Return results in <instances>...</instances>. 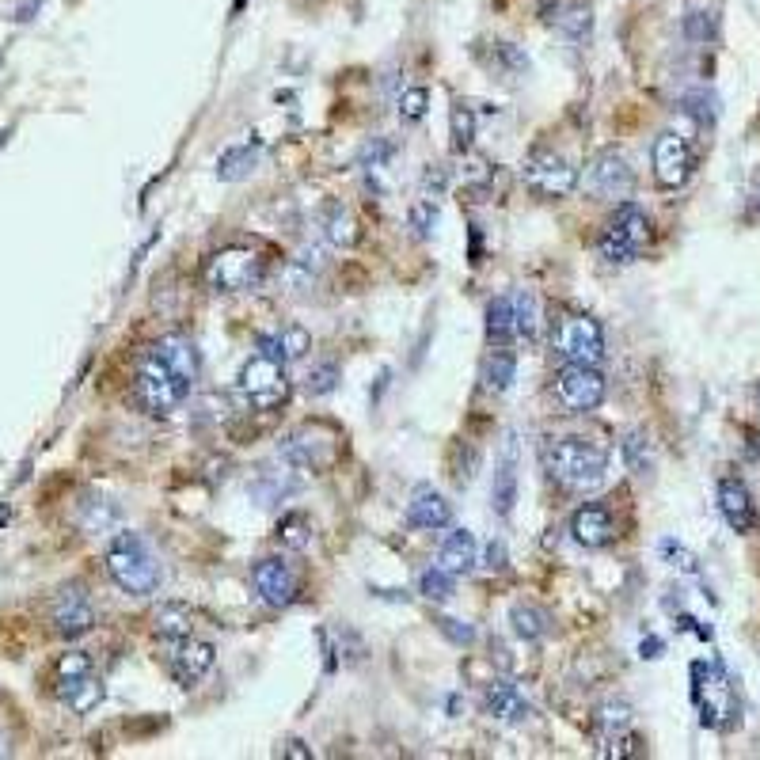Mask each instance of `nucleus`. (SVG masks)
<instances>
[{
    "label": "nucleus",
    "instance_id": "f257e3e1",
    "mask_svg": "<svg viewBox=\"0 0 760 760\" xmlns=\"http://www.w3.org/2000/svg\"><path fill=\"white\" fill-rule=\"evenodd\" d=\"M198 380V350L194 342L183 335H164L156 339L137 358L133 369V399L145 415L164 418L175 407H183V399L190 396Z\"/></svg>",
    "mask_w": 760,
    "mask_h": 760
},
{
    "label": "nucleus",
    "instance_id": "f03ea898",
    "mask_svg": "<svg viewBox=\"0 0 760 760\" xmlns=\"http://www.w3.org/2000/svg\"><path fill=\"white\" fill-rule=\"evenodd\" d=\"M544 468L567 491H593L605 483L608 456L586 437H551L544 445Z\"/></svg>",
    "mask_w": 760,
    "mask_h": 760
},
{
    "label": "nucleus",
    "instance_id": "7ed1b4c3",
    "mask_svg": "<svg viewBox=\"0 0 760 760\" xmlns=\"http://www.w3.org/2000/svg\"><path fill=\"white\" fill-rule=\"evenodd\" d=\"M107 574L122 593L130 597H152L160 589V559L152 555V548L137 536V532H118L107 548Z\"/></svg>",
    "mask_w": 760,
    "mask_h": 760
},
{
    "label": "nucleus",
    "instance_id": "20e7f679",
    "mask_svg": "<svg viewBox=\"0 0 760 760\" xmlns=\"http://www.w3.org/2000/svg\"><path fill=\"white\" fill-rule=\"evenodd\" d=\"M692 703L700 711V722L711 730H730L741 715L738 688L730 681L722 662H696L692 665Z\"/></svg>",
    "mask_w": 760,
    "mask_h": 760
},
{
    "label": "nucleus",
    "instance_id": "39448f33",
    "mask_svg": "<svg viewBox=\"0 0 760 760\" xmlns=\"http://www.w3.org/2000/svg\"><path fill=\"white\" fill-rule=\"evenodd\" d=\"M646 244H650V217L635 202H620L616 213H612V221L601 228L597 251H601L605 263L627 266L643 255Z\"/></svg>",
    "mask_w": 760,
    "mask_h": 760
},
{
    "label": "nucleus",
    "instance_id": "423d86ee",
    "mask_svg": "<svg viewBox=\"0 0 760 760\" xmlns=\"http://www.w3.org/2000/svg\"><path fill=\"white\" fill-rule=\"evenodd\" d=\"M278 456L297 472H327L335 464V456H339V434L331 426H320V422L301 426L289 437H282Z\"/></svg>",
    "mask_w": 760,
    "mask_h": 760
},
{
    "label": "nucleus",
    "instance_id": "0eeeda50",
    "mask_svg": "<svg viewBox=\"0 0 760 760\" xmlns=\"http://www.w3.org/2000/svg\"><path fill=\"white\" fill-rule=\"evenodd\" d=\"M551 350L567 365H601V358H605V331L593 316H563L551 331Z\"/></svg>",
    "mask_w": 760,
    "mask_h": 760
},
{
    "label": "nucleus",
    "instance_id": "6e6552de",
    "mask_svg": "<svg viewBox=\"0 0 760 760\" xmlns=\"http://www.w3.org/2000/svg\"><path fill=\"white\" fill-rule=\"evenodd\" d=\"M240 392L255 411H274L289 396V373L285 361L270 354H251L240 369Z\"/></svg>",
    "mask_w": 760,
    "mask_h": 760
},
{
    "label": "nucleus",
    "instance_id": "1a4fd4ad",
    "mask_svg": "<svg viewBox=\"0 0 760 760\" xmlns=\"http://www.w3.org/2000/svg\"><path fill=\"white\" fill-rule=\"evenodd\" d=\"M57 696L76 715H88L92 707L103 703V681L95 677L92 658L84 650H73L57 662Z\"/></svg>",
    "mask_w": 760,
    "mask_h": 760
},
{
    "label": "nucleus",
    "instance_id": "9d476101",
    "mask_svg": "<svg viewBox=\"0 0 760 760\" xmlns=\"http://www.w3.org/2000/svg\"><path fill=\"white\" fill-rule=\"evenodd\" d=\"M263 278V259L251 247H221L206 263V285L217 293H240Z\"/></svg>",
    "mask_w": 760,
    "mask_h": 760
},
{
    "label": "nucleus",
    "instance_id": "9b49d317",
    "mask_svg": "<svg viewBox=\"0 0 760 760\" xmlns=\"http://www.w3.org/2000/svg\"><path fill=\"white\" fill-rule=\"evenodd\" d=\"M551 392L559 399V407L570 415H589L601 407L605 399V377L597 373V365H563L555 380H551Z\"/></svg>",
    "mask_w": 760,
    "mask_h": 760
},
{
    "label": "nucleus",
    "instance_id": "f8f14e48",
    "mask_svg": "<svg viewBox=\"0 0 760 760\" xmlns=\"http://www.w3.org/2000/svg\"><path fill=\"white\" fill-rule=\"evenodd\" d=\"M525 187H529L536 198H544V202L567 198V194H574V187H578V171L570 168L559 152L536 149L529 160H525Z\"/></svg>",
    "mask_w": 760,
    "mask_h": 760
},
{
    "label": "nucleus",
    "instance_id": "ddd939ff",
    "mask_svg": "<svg viewBox=\"0 0 760 760\" xmlns=\"http://www.w3.org/2000/svg\"><path fill=\"white\" fill-rule=\"evenodd\" d=\"M650 164H654L658 187L677 190L692 179V171H696V152H692V145L684 141L681 133L665 130L658 133V141H654V149H650Z\"/></svg>",
    "mask_w": 760,
    "mask_h": 760
},
{
    "label": "nucleus",
    "instance_id": "4468645a",
    "mask_svg": "<svg viewBox=\"0 0 760 760\" xmlns=\"http://www.w3.org/2000/svg\"><path fill=\"white\" fill-rule=\"evenodd\" d=\"M586 187L589 194H597L601 202H627L635 190V175L627 168V160L616 149L597 152L586 168Z\"/></svg>",
    "mask_w": 760,
    "mask_h": 760
},
{
    "label": "nucleus",
    "instance_id": "2eb2a0df",
    "mask_svg": "<svg viewBox=\"0 0 760 760\" xmlns=\"http://www.w3.org/2000/svg\"><path fill=\"white\" fill-rule=\"evenodd\" d=\"M164 662H168L171 677L183 684V688H190V684L202 681L209 669H213V662H217V650H213V643H202V639H190V635H183V639H168V654H164Z\"/></svg>",
    "mask_w": 760,
    "mask_h": 760
},
{
    "label": "nucleus",
    "instance_id": "dca6fc26",
    "mask_svg": "<svg viewBox=\"0 0 760 760\" xmlns=\"http://www.w3.org/2000/svg\"><path fill=\"white\" fill-rule=\"evenodd\" d=\"M50 624L61 639H80V635H88L95 627V608L88 601V593L80 586H69L61 589L54 597V605H50Z\"/></svg>",
    "mask_w": 760,
    "mask_h": 760
},
{
    "label": "nucleus",
    "instance_id": "f3484780",
    "mask_svg": "<svg viewBox=\"0 0 760 760\" xmlns=\"http://www.w3.org/2000/svg\"><path fill=\"white\" fill-rule=\"evenodd\" d=\"M715 498H719L722 521H726L734 532H753L757 529V506H753V494H749V487H745L741 479H734V475L719 479V491H715Z\"/></svg>",
    "mask_w": 760,
    "mask_h": 760
},
{
    "label": "nucleus",
    "instance_id": "a211bd4d",
    "mask_svg": "<svg viewBox=\"0 0 760 760\" xmlns=\"http://www.w3.org/2000/svg\"><path fill=\"white\" fill-rule=\"evenodd\" d=\"M251 578H255V589H259V597L266 605L282 608L297 597V574L289 570L285 559H259Z\"/></svg>",
    "mask_w": 760,
    "mask_h": 760
},
{
    "label": "nucleus",
    "instance_id": "6ab92c4d",
    "mask_svg": "<svg viewBox=\"0 0 760 760\" xmlns=\"http://www.w3.org/2000/svg\"><path fill=\"white\" fill-rule=\"evenodd\" d=\"M570 536H574V544H582V548H608L612 540H616V521H612V513L605 506H597V502H589L582 510L570 517Z\"/></svg>",
    "mask_w": 760,
    "mask_h": 760
},
{
    "label": "nucleus",
    "instance_id": "aec40b11",
    "mask_svg": "<svg viewBox=\"0 0 760 760\" xmlns=\"http://www.w3.org/2000/svg\"><path fill=\"white\" fill-rule=\"evenodd\" d=\"M407 525L422 532H441L453 525V506L445 494H437L434 487H422L415 491L411 506H407Z\"/></svg>",
    "mask_w": 760,
    "mask_h": 760
},
{
    "label": "nucleus",
    "instance_id": "412c9836",
    "mask_svg": "<svg viewBox=\"0 0 760 760\" xmlns=\"http://www.w3.org/2000/svg\"><path fill=\"white\" fill-rule=\"evenodd\" d=\"M483 707H487V715L498 722H525L532 719V703L506 681H491L483 688Z\"/></svg>",
    "mask_w": 760,
    "mask_h": 760
},
{
    "label": "nucleus",
    "instance_id": "4be33fe9",
    "mask_svg": "<svg viewBox=\"0 0 760 760\" xmlns=\"http://www.w3.org/2000/svg\"><path fill=\"white\" fill-rule=\"evenodd\" d=\"M437 567H445L449 574H468L475 567V536L468 529H453L441 544Z\"/></svg>",
    "mask_w": 760,
    "mask_h": 760
},
{
    "label": "nucleus",
    "instance_id": "5701e85b",
    "mask_svg": "<svg viewBox=\"0 0 760 760\" xmlns=\"http://www.w3.org/2000/svg\"><path fill=\"white\" fill-rule=\"evenodd\" d=\"M513 339H521L513 297H494V301L487 304V342H491V346H510Z\"/></svg>",
    "mask_w": 760,
    "mask_h": 760
},
{
    "label": "nucleus",
    "instance_id": "b1692460",
    "mask_svg": "<svg viewBox=\"0 0 760 760\" xmlns=\"http://www.w3.org/2000/svg\"><path fill=\"white\" fill-rule=\"evenodd\" d=\"M513 502H517V453H513V445H510L506 456H502V464H498V472H494L491 506L498 517H510Z\"/></svg>",
    "mask_w": 760,
    "mask_h": 760
},
{
    "label": "nucleus",
    "instance_id": "393cba45",
    "mask_svg": "<svg viewBox=\"0 0 760 760\" xmlns=\"http://www.w3.org/2000/svg\"><path fill=\"white\" fill-rule=\"evenodd\" d=\"M517 377V358H513L506 346H494V354L483 361V388L491 396H506Z\"/></svg>",
    "mask_w": 760,
    "mask_h": 760
},
{
    "label": "nucleus",
    "instance_id": "a878e982",
    "mask_svg": "<svg viewBox=\"0 0 760 760\" xmlns=\"http://www.w3.org/2000/svg\"><path fill=\"white\" fill-rule=\"evenodd\" d=\"M510 624H513V635H517V639H525V643H536V639H544V635H548L551 616L540 605H529V601H521V605L510 608Z\"/></svg>",
    "mask_w": 760,
    "mask_h": 760
},
{
    "label": "nucleus",
    "instance_id": "bb28decb",
    "mask_svg": "<svg viewBox=\"0 0 760 760\" xmlns=\"http://www.w3.org/2000/svg\"><path fill=\"white\" fill-rule=\"evenodd\" d=\"M308 350V335L301 327H285V331H274V335H259V354H270L278 361H293L301 358Z\"/></svg>",
    "mask_w": 760,
    "mask_h": 760
},
{
    "label": "nucleus",
    "instance_id": "cd10ccee",
    "mask_svg": "<svg viewBox=\"0 0 760 760\" xmlns=\"http://www.w3.org/2000/svg\"><path fill=\"white\" fill-rule=\"evenodd\" d=\"M555 27L559 35H567L570 42H586L589 31H593V12H589L586 0H570L555 12Z\"/></svg>",
    "mask_w": 760,
    "mask_h": 760
},
{
    "label": "nucleus",
    "instance_id": "c85d7f7f",
    "mask_svg": "<svg viewBox=\"0 0 760 760\" xmlns=\"http://www.w3.org/2000/svg\"><path fill=\"white\" fill-rule=\"evenodd\" d=\"M274 536H278L282 548L304 551L312 544V521H308L304 513H285L282 521H278V529H274Z\"/></svg>",
    "mask_w": 760,
    "mask_h": 760
},
{
    "label": "nucleus",
    "instance_id": "c756f323",
    "mask_svg": "<svg viewBox=\"0 0 760 760\" xmlns=\"http://www.w3.org/2000/svg\"><path fill=\"white\" fill-rule=\"evenodd\" d=\"M152 627H156V635L168 643V639H183V635H190V608L183 605H164L160 612H156V620H152Z\"/></svg>",
    "mask_w": 760,
    "mask_h": 760
},
{
    "label": "nucleus",
    "instance_id": "7c9ffc66",
    "mask_svg": "<svg viewBox=\"0 0 760 760\" xmlns=\"http://www.w3.org/2000/svg\"><path fill=\"white\" fill-rule=\"evenodd\" d=\"M620 453H624V464L631 468L635 475H646L650 468H654V456H650V441H646L643 430H631V434H624V441H620Z\"/></svg>",
    "mask_w": 760,
    "mask_h": 760
},
{
    "label": "nucleus",
    "instance_id": "2f4dec72",
    "mask_svg": "<svg viewBox=\"0 0 760 760\" xmlns=\"http://www.w3.org/2000/svg\"><path fill=\"white\" fill-rule=\"evenodd\" d=\"M327 240H331L335 247L358 244V225H354L350 209H342V206H331V209H327Z\"/></svg>",
    "mask_w": 760,
    "mask_h": 760
},
{
    "label": "nucleus",
    "instance_id": "473e14b6",
    "mask_svg": "<svg viewBox=\"0 0 760 760\" xmlns=\"http://www.w3.org/2000/svg\"><path fill=\"white\" fill-rule=\"evenodd\" d=\"M456 574H449L445 567H430V570H422V578H418V593L426 597V601H449L453 597V582Z\"/></svg>",
    "mask_w": 760,
    "mask_h": 760
},
{
    "label": "nucleus",
    "instance_id": "72a5a7b5",
    "mask_svg": "<svg viewBox=\"0 0 760 760\" xmlns=\"http://www.w3.org/2000/svg\"><path fill=\"white\" fill-rule=\"evenodd\" d=\"M335 384H339V365H335V361H320V365L308 369L304 392H308V396H331Z\"/></svg>",
    "mask_w": 760,
    "mask_h": 760
},
{
    "label": "nucleus",
    "instance_id": "f704fd0d",
    "mask_svg": "<svg viewBox=\"0 0 760 760\" xmlns=\"http://www.w3.org/2000/svg\"><path fill=\"white\" fill-rule=\"evenodd\" d=\"M316 274H320V251H312V255L304 251V255H297V259L289 263V270H285V278H289L293 289H312Z\"/></svg>",
    "mask_w": 760,
    "mask_h": 760
},
{
    "label": "nucleus",
    "instance_id": "c9c22d12",
    "mask_svg": "<svg viewBox=\"0 0 760 760\" xmlns=\"http://www.w3.org/2000/svg\"><path fill=\"white\" fill-rule=\"evenodd\" d=\"M472 137H475V114H472V107L456 103V107H453V149L456 152H468V149H472Z\"/></svg>",
    "mask_w": 760,
    "mask_h": 760
},
{
    "label": "nucleus",
    "instance_id": "e433bc0d",
    "mask_svg": "<svg viewBox=\"0 0 760 760\" xmlns=\"http://www.w3.org/2000/svg\"><path fill=\"white\" fill-rule=\"evenodd\" d=\"M251 164H255V149H251V145H240V149H228L225 156H221L217 175H221V179H240Z\"/></svg>",
    "mask_w": 760,
    "mask_h": 760
},
{
    "label": "nucleus",
    "instance_id": "4c0bfd02",
    "mask_svg": "<svg viewBox=\"0 0 760 760\" xmlns=\"http://www.w3.org/2000/svg\"><path fill=\"white\" fill-rule=\"evenodd\" d=\"M426 107H430V92H426V88H407L403 99H399V118H403V122H422V118H426Z\"/></svg>",
    "mask_w": 760,
    "mask_h": 760
},
{
    "label": "nucleus",
    "instance_id": "58836bf2",
    "mask_svg": "<svg viewBox=\"0 0 760 760\" xmlns=\"http://www.w3.org/2000/svg\"><path fill=\"white\" fill-rule=\"evenodd\" d=\"M684 35L692 38V42H711V38H715V16L703 12V8H692V12L684 16Z\"/></svg>",
    "mask_w": 760,
    "mask_h": 760
},
{
    "label": "nucleus",
    "instance_id": "ea45409f",
    "mask_svg": "<svg viewBox=\"0 0 760 760\" xmlns=\"http://www.w3.org/2000/svg\"><path fill=\"white\" fill-rule=\"evenodd\" d=\"M513 308H517V331H521V339H529L532 331H536V297L532 293H513Z\"/></svg>",
    "mask_w": 760,
    "mask_h": 760
},
{
    "label": "nucleus",
    "instance_id": "a19ab883",
    "mask_svg": "<svg viewBox=\"0 0 760 760\" xmlns=\"http://www.w3.org/2000/svg\"><path fill=\"white\" fill-rule=\"evenodd\" d=\"M434 624H437V631L449 639V643H456V646H472L475 643V627L464 624V620H453V616H437Z\"/></svg>",
    "mask_w": 760,
    "mask_h": 760
},
{
    "label": "nucleus",
    "instance_id": "79ce46f5",
    "mask_svg": "<svg viewBox=\"0 0 760 760\" xmlns=\"http://www.w3.org/2000/svg\"><path fill=\"white\" fill-rule=\"evenodd\" d=\"M681 107H684V111H688V114H692V118H696L700 126H711V122H715V99H711V95H707V92H692V95H684V99H681Z\"/></svg>",
    "mask_w": 760,
    "mask_h": 760
},
{
    "label": "nucleus",
    "instance_id": "37998d69",
    "mask_svg": "<svg viewBox=\"0 0 760 760\" xmlns=\"http://www.w3.org/2000/svg\"><path fill=\"white\" fill-rule=\"evenodd\" d=\"M662 555L669 559V567H677L681 574H700V563L688 548H681L677 540H662Z\"/></svg>",
    "mask_w": 760,
    "mask_h": 760
},
{
    "label": "nucleus",
    "instance_id": "c03bdc74",
    "mask_svg": "<svg viewBox=\"0 0 760 760\" xmlns=\"http://www.w3.org/2000/svg\"><path fill=\"white\" fill-rule=\"evenodd\" d=\"M494 57H498V65H502L506 73H525V69H529V57L521 54L513 42H494Z\"/></svg>",
    "mask_w": 760,
    "mask_h": 760
},
{
    "label": "nucleus",
    "instance_id": "a18cd8bd",
    "mask_svg": "<svg viewBox=\"0 0 760 760\" xmlns=\"http://www.w3.org/2000/svg\"><path fill=\"white\" fill-rule=\"evenodd\" d=\"M434 217H437L434 202H418V206L411 209V221H415L418 236H426V232H430V225H434Z\"/></svg>",
    "mask_w": 760,
    "mask_h": 760
},
{
    "label": "nucleus",
    "instance_id": "49530a36",
    "mask_svg": "<svg viewBox=\"0 0 760 760\" xmlns=\"http://www.w3.org/2000/svg\"><path fill=\"white\" fill-rule=\"evenodd\" d=\"M487 567L491 570L506 567V544H502V540H491V544H487Z\"/></svg>",
    "mask_w": 760,
    "mask_h": 760
},
{
    "label": "nucleus",
    "instance_id": "de8ad7c7",
    "mask_svg": "<svg viewBox=\"0 0 760 760\" xmlns=\"http://www.w3.org/2000/svg\"><path fill=\"white\" fill-rule=\"evenodd\" d=\"M422 183H426V190H434V194H441V190H445V171H441V168H430V171H426V179H422Z\"/></svg>",
    "mask_w": 760,
    "mask_h": 760
},
{
    "label": "nucleus",
    "instance_id": "09e8293b",
    "mask_svg": "<svg viewBox=\"0 0 760 760\" xmlns=\"http://www.w3.org/2000/svg\"><path fill=\"white\" fill-rule=\"evenodd\" d=\"M285 757H293V760H304V757H312V749H304V741H289L282 749Z\"/></svg>",
    "mask_w": 760,
    "mask_h": 760
},
{
    "label": "nucleus",
    "instance_id": "8fccbe9b",
    "mask_svg": "<svg viewBox=\"0 0 760 760\" xmlns=\"http://www.w3.org/2000/svg\"><path fill=\"white\" fill-rule=\"evenodd\" d=\"M639 650H643V658H662L665 646H662V639H643V646H639Z\"/></svg>",
    "mask_w": 760,
    "mask_h": 760
},
{
    "label": "nucleus",
    "instance_id": "3c124183",
    "mask_svg": "<svg viewBox=\"0 0 760 760\" xmlns=\"http://www.w3.org/2000/svg\"><path fill=\"white\" fill-rule=\"evenodd\" d=\"M753 396H757V407H760V384H757V388H753Z\"/></svg>",
    "mask_w": 760,
    "mask_h": 760
}]
</instances>
